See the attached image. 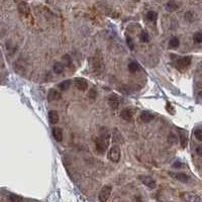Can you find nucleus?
<instances>
[{
	"mask_svg": "<svg viewBox=\"0 0 202 202\" xmlns=\"http://www.w3.org/2000/svg\"><path fill=\"white\" fill-rule=\"evenodd\" d=\"M53 70H54L55 73H57V74H61L64 71V65L62 64V63H59V62H56L54 66H53Z\"/></svg>",
	"mask_w": 202,
	"mask_h": 202,
	"instance_id": "nucleus-16",
	"label": "nucleus"
},
{
	"mask_svg": "<svg viewBox=\"0 0 202 202\" xmlns=\"http://www.w3.org/2000/svg\"><path fill=\"white\" fill-rule=\"evenodd\" d=\"M18 11L19 13H21L22 15L28 16L31 13V9H29V6L26 2L24 1H20L18 3Z\"/></svg>",
	"mask_w": 202,
	"mask_h": 202,
	"instance_id": "nucleus-10",
	"label": "nucleus"
},
{
	"mask_svg": "<svg viewBox=\"0 0 202 202\" xmlns=\"http://www.w3.org/2000/svg\"><path fill=\"white\" fill-rule=\"evenodd\" d=\"M155 115L152 114L150 111H143L141 114V120L143 122H150L152 120H154Z\"/></svg>",
	"mask_w": 202,
	"mask_h": 202,
	"instance_id": "nucleus-13",
	"label": "nucleus"
},
{
	"mask_svg": "<svg viewBox=\"0 0 202 202\" xmlns=\"http://www.w3.org/2000/svg\"><path fill=\"white\" fill-rule=\"evenodd\" d=\"M183 167H184V164L181 163L180 161H176L173 164V168H183Z\"/></svg>",
	"mask_w": 202,
	"mask_h": 202,
	"instance_id": "nucleus-32",
	"label": "nucleus"
},
{
	"mask_svg": "<svg viewBox=\"0 0 202 202\" xmlns=\"http://www.w3.org/2000/svg\"><path fill=\"white\" fill-rule=\"evenodd\" d=\"M140 39L143 42H148L149 41H150V35H149L148 31H141L140 35Z\"/></svg>",
	"mask_w": 202,
	"mask_h": 202,
	"instance_id": "nucleus-24",
	"label": "nucleus"
},
{
	"mask_svg": "<svg viewBox=\"0 0 202 202\" xmlns=\"http://www.w3.org/2000/svg\"><path fill=\"white\" fill-rule=\"evenodd\" d=\"M53 135H54L55 140L57 141H63V131L60 127H54L53 128Z\"/></svg>",
	"mask_w": 202,
	"mask_h": 202,
	"instance_id": "nucleus-15",
	"label": "nucleus"
},
{
	"mask_svg": "<svg viewBox=\"0 0 202 202\" xmlns=\"http://www.w3.org/2000/svg\"><path fill=\"white\" fill-rule=\"evenodd\" d=\"M196 154L198 156H200V157H202V145H198L196 148Z\"/></svg>",
	"mask_w": 202,
	"mask_h": 202,
	"instance_id": "nucleus-33",
	"label": "nucleus"
},
{
	"mask_svg": "<svg viewBox=\"0 0 202 202\" xmlns=\"http://www.w3.org/2000/svg\"><path fill=\"white\" fill-rule=\"evenodd\" d=\"M120 149H119L118 145H112L110 148V150L108 151V155L107 157L109 159V161L113 162V163H117V162L120 160Z\"/></svg>",
	"mask_w": 202,
	"mask_h": 202,
	"instance_id": "nucleus-3",
	"label": "nucleus"
},
{
	"mask_svg": "<svg viewBox=\"0 0 202 202\" xmlns=\"http://www.w3.org/2000/svg\"><path fill=\"white\" fill-rule=\"evenodd\" d=\"M158 18V13L156 11H149L147 13V19L150 21H156Z\"/></svg>",
	"mask_w": 202,
	"mask_h": 202,
	"instance_id": "nucleus-22",
	"label": "nucleus"
},
{
	"mask_svg": "<svg viewBox=\"0 0 202 202\" xmlns=\"http://www.w3.org/2000/svg\"><path fill=\"white\" fill-rule=\"evenodd\" d=\"M7 199L9 202H21L22 201V198L19 196V195H16V194H13L10 193L7 196Z\"/></svg>",
	"mask_w": 202,
	"mask_h": 202,
	"instance_id": "nucleus-19",
	"label": "nucleus"
},
{
	"mask_svg": "<svg viewBox=\"0 0 202 202\" xmlns=\"http://www.w3.org/2000/svg\"><path fill=\"white\" fill-rule=\"evenodd\" d=\"M180 141H181V147L183 149L187 147V138L183 130H180Z\"/></svg>",
	"mask_w": 202,
	"mask_h": 202,
	"instance_id": "nucleus-20",
	"label": "nucleus"
},
{
	"mask_svg": "<svg viewBox=\"0 0 202 202\" xmlns=\"http://www.w3.org/2000/svg\"><path fill=\"white\" fill-rule=\"evenodd\" d=\"M112 192V187L110 185H105V186L102 188L99 192L98 195V199L100 202H106L108 200V198L110 197V194Z\"/></svg>",
	"mask_w": 202,
	"mask_h": 202,
	"instance_id": "nucleus-4",
	"label": "nucleus"
},
{
	"mask_svg": "<svg viewBox=\"0 0 202 202\" xmlns=\"http://www.w3.org/2000/svg\"><path fill=\"white\" fill-rule=\"evenodd\" d=\"M63 61H64L65 65L68 66V67H71L72 66V59L69 55H65L64 57H63Z\"/></svg>",
	"mask_w": 202,
	"mask_h": 202,
	"instance_id": "nucleus-25",
	"label": "nucleus"
},
{
	"mask_svg": "<svg viewBox=\"0 0 202 202\" xmlns=\"http://www.w3.org/2000/svg\"><path fill=\"white\" fill-rule=\"evenodd\" d=\"M61 99V93L59 91H57L56 89H51L49 91L48 94V101L49 102H54Z\"/></svg>",
	"mask_w": 202,
	"mask_h": 202,
	"instance_id": "nucleus-11",
	"label": "nucleus"
},
{
	"mask_svg": "<svg viewBox=\"0 0 202 202\" xmlns=\"http://www.w3.org/2000/svg\"><path fill=\"white\" fill-rule=\"evenodd\" d=\"M140 180L141 181V183L145 185L147 187H149L150 189H154V188H156V181L152 177L145 176V175H141V176H140Z\"/></svg>",
	"mask_w": 202,
	"mask_h": 202,
	"instance_id": "nucleus-7",
	"label": "nucleus"
},
{
	"mask_svg": "<svg viewBox=\"0 0 202 202\" xmlns=\"http://www.w3.org/2000/svg\"><path fill=\"white\" fill-rule=\"evenodd\" d=\"M191 61H192V58L190 57V56L179 58L174 62V67L176 69H178V70L183 71L186 68L189 67L190 64H191Z\"/></svg>",
	"mask_w": 202,
	"mask_h": 202,
	"instance_id": "nucleus-2",
	"label": "nucleus"
},
{
	"mask_svg": "<svg viewBox=\"0 0 202 202\" xmlns=\"http://www.w3.org/2000/svg\"><path fill=\"white\" fill-rule=\"evenodd\" d=\"M128 70H130V72H137L138 70H140V65L138 64V63L135 62H131L128 64Z\"/></svg>",
	"mask_w": 202,
	"mask_h": 202,
	"instance_id": "nucleus-23",
	"label": "nucleus"
},
{
	"mask_svg": "<svg viewBox=\"0 0 202 202\" xmlns=\"http://www.w3.org/2000/svg\"><path fill=\"white\" fill-rule=\"evenodd\" d=\"M109 134L105 128H102L100 131V137L95 140V148L99 154H103L108 147Z\"/></svg>",
	"mask_w": 202,
	"mask_h": 202,
	"instance_id": "nucleus-1",
	"label": "nucleus"
},
{
	"mask_svg": "<svg viewBox=\"0 0 202 202\" xmlns=\"http://www.w3.org/2000/svg\"><path fill=\"white\" fill-rule=\"evenodd\" d=\"M193 39H194L195 42H197V44H200V42H202V34L201 32H196V34H194Z\"/></svg>",
	"mask_w": 202,
	"mask_h": 202,
	"instance_id": "nucleus-27",
	"label": "nucleus"
},
{
	"mask_svg": "<svg viewBox=\"0 0 202 202\" xmlns=\"http://www.w3.org/2000/svg\"><path fill=\"white\" fill-rule=\"evenodd\" d=\"M71 85H72L71 80H65V81L61 82V83H60L58 86H59V88L61 89V90H68V89L70 88Z\"/></svg>",
	"mask_w": 202,
	"mask_h": 202,
	"instance_id": "nucleus-18",
	"label": "nucleus"
},
{
	"mask_svg": "<svg viewBox=\"0 0 202 202\" xmlns=\"http://www.w3.org/2000/svg\"><path fill=\"white\" fill-rule=\"evenodd\" d=\"M169 175L174 178L175 180H178L182 182V183H188L190 180V177L189 175L185 174V173H174V172H169Z\"/></svg>",
	"mask_w": 202,
	"mask_h": 202,
	"instance_id": "nucleus-6",
	"label": "nucleus"
},
{
	"mask_svg": "<svg viewBox=\"0 0 202 202\" xmlns=\"http://www.w3.org/2000/svg\"><path fill=\"white\" fill-rule=\"evenodd\" d=\"M49 120L52 124H57L59 121V114L57 111L55 110H51L49 112Z\"/></svg>",
	"mask_w": 202,
	"mask_h": 202,
	"instance_id": "nucleus-14",
	"label": "nucleus"
},
{
	"mask_svg": "<svg viewBox=\"0 0 202 202\" xmlns=\"http://www.w3.org/2000/svg\"><path fill=\"white\" fill-rule=\"evenodd\" d=\"M194 135L199 141H202V128H197L194 130Z\"/></svg>",
	"mask_w": 202,
	"mask_h": 202,
	"instance_id": "nucleus-26",
	"label": "nucleus"
},
{
	"mask_svg": "<svg viewBox=\"0 0 202 202\" xmlns=\"http://www.w3.org/2000/svg\"><path fill=\"white\" fill-rule=\"evenodd\" d=\"M193 17H194V15H193V13L192 12H187L186 14H185V18H186V20H188L189 22H192L193 21Z\"/></svg>",
	"mask_w": 202,
	"mask_h": 202,
	"instance_id": "nucleus-30",
	"label": "nucleus"
},
{
	"mask_svg": "<svg viewBox=\"0 0 202 202\" xmlns=\"http://www.w3.org/2000/svg\"><path fill=\"white\" fill-rule=\"evenodd\" d=\"M201 68H202V66H201Z\"/></svg>",
	"mask_w": 202,
	"mask_h": 202,
	"instance_id": "nucleus-34",
	"label": "nucleus"
},
{
	"mask_svg": "<svg viewBox=\"0 0 202 202\" xmlns=\"http://www.w3.org/2000/svg\"><path fill=\"white\" fill-rule=\"evenodd\" d=\"M107 101H108L109 106L113 109V110H115V109L118 108V106H119V99H118L116 94H111L108 97Z\"/></svg>",
	"mask_w": 202,
	"mask_h": 202,
	"instance_id": "nucleus-9",
	"label": "nucleus"
},
{
	"mask_svg": "<svg viewBox=\"0 0 202 202\" xmlns=\"http://www.w3.org/2000/svg\"><path fill=\"white\" fill-rule=\"evenodd\" d=\"M113 141L115 143H119V141H122V138H121V134H119V132L115 130H114V134H113Z\"/></svg>",
	"mask_w": 202,
	"mask_h": 202,
	"instance_id": "nucleus-28",
	"label": "nucleus"
},
{
	"mask_svg": "<svg viewBox=\"0 0 202 202\" xmlns=\"http://www.w3.org/2000/svg\"><path fill=\"white\" fill-rule=\"evenodd\" d=\"M96 96H97V91H96L94 88L90 89V90H89V93H88V97L94 99Z\"/></svg>",
	"mask_w": 202,
	"mask_h": 202,
	"instance_id": "nucleus-29",
	"label": "nucleus"
},
{
	"mask_svg": "<svg viewBox=\"0 0 202 202\" xmlns=\"http://www.w3.org/2000/svg\"><path fill=\"white\" fill-rule=\"evenodd\" d=\"M178 4L175 1H169L167 4H166V9L168 11H170V12H173V11H175V10H177L178 9Z\"/></svg>",
	"mask_w": 202,
	"mask_h": 202,
	"instance_id": "nucleus-17",
	"label": "nucleus"
},
{
	"mask_svg": "<svg viewBox=\"0 0 202 202\" xmlns=\"http://www.w3.org/2000/svg\"><path fill=\"white\" fill-rule=\"evenodd\" d=\"M181 198L185 202H201V197L199 195L192 193V192H185V193H182Z\"/></svg>",
	"mask_w": 202,
	"mask_h": 202,
	"instance_id": "nucleus-5",
	"label": "nucleus"
},
{
	"mask_svg": "<svg viewBox=\"0 0 202 202\" xmlns=\"http://www.w3.org/2000/svg\"><path fill=\"white\" fill-rule=\"evenodd\" d=\"M120 116L125 121H131L132 116H134V113H132V110H130V108H124L123 110L121 111Z\"/></svg>",
	"mask_w": 202,
	"mask_h": 202,
	"instance_id": "nucleus-12",
	"label": "nucleus"
},
{
	"mask_svg": "<svg viewBox=\"0 0 202 202\" xmlns=\"http://www.w3.org/2000/svg\"><path fill=\"white\" fill-rule=\"evenodd\" d=\"M179 45H180V41H179L178 38H172L170 39V42H169V46H170V48H172V49L178 48Z\"/></svg>",
	"mask_w": 202,
	"mask_h": 202,
	"instance_id": "nucleus-21",
	"label": "nucleus"
},
{
	"mask_svg": "<svg viewBox=\"0 0 202 202\" xmlns=\"http://www.w3.org/2000/svg\"><path fill=\"white\" fill-rule=\"evenodd\" d=\"M127 46H128V47H130L131 50L134 49V41H132V39L130 38V36H127Z\"/></svg>",
	"mask_w": 202,
	"mask_h": 202,
	"instance_id": "nucleus-31",
	"label": "nucleus"
},
{
	"mask_svg": "<svg viewBox=\"0 0 202 202\" xmlns=\"http://www.w3.org/2000/svg\"><path fill=\"white\" fill-rule=\"evenodd\" d=\"M74 85L75 87L80 91H85L88 88V82L83 78H77L74 80Z\"/></svg>",
	"mask_w": 202,
	"mask_h": 202,
	"instance_id": "nucleus-8",
	"label": "nucleus"
}]
</instances>
